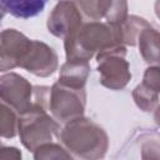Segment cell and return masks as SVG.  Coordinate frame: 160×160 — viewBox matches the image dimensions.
I'll return each instance as SVG.
<instances>
[{"instance_id":"obj_1","label":"cell","mask_w":160,"mask_h":160,"mask_svg":"<svg viewBox=\"0 0 160 160\" xmlns=\"http://www.w3.org/2000/svg\"><path fill=\"white\" fill-rule=\"evenodd\" d=\"M121 26L101 21L84 22L76 32L64 40L66 60L80 59L89 61L95 54L124 45Z\"/></svg>"},{"instance_id":"obj_2","label":"cell","mask_w":160,"mask_h":160,"mask_svg":"<svg viewBox=\"0 0 160 160\" xmlns=\"http://www.w3.org/2000/svg\"><path fill=\"white\" fill-rule=\"evenodd\" d=\"M61 145L80 160H102L109 149L106 131L88 118H79L60 130Z\"/></svg>"},{"instance_id":"obj_3","label":"cell","mask_w":160,"mask_h":160,"mask_svg":"<svg viewBox=\"0 0 160 160\" xmlns=\"http://www.w3.org/2000/svg\"><path fill=\"white\" fill-rule=\"evenodd\" d=\"M60 124L48 114L45 108L32 104L30 111L20 115L19 130L21 144L29 150L35 151L41 145L52 142L54 136H59Z\"/></svg>"},{"instance_id":"obj_4","label":"cell","mask_w":160,"mask_h":160,"mask_svg":"<svg viewBox=\"0 0 160 160\" xmlns=\"http://www.w3.org/2000/svg\"><path fill=\"white\" fill-rule=\"evenodd\" d=\"M126 48L120 45L96 55L100 84L110 90H122L131 80L130 65L125 59Z\"/></svg>"},{"instance_id":"obj_5","label":"cell","mask_w":160,"mask_h":160,"mask_svg":"<svg viewBox=\"0 0 160 160\" xmlns=\"http://www.w3.org/2000/svg\"><path fill=\"white\" fill-rule=\"evenodd\" d=\"M86 105L85 89H72L56 81L50 89L49 110L52 118L61 124H68L84 116Z\"/></svg>"},{"instance_id":"obj_6","label":"cell","mask_w":160,"mask_h":160,"mask_svg":"<svg viewBox=\"0 0 160 160\" xmlns=\"http://www.w3.org/2000/svg\"><path fill=\"white\" fill-rule=\"evenodd\" d=\"M0 98L19 115L30 111L34 104V86L21 75L8 72L0 78Z\"/></svg>"},{"instance_id":"obj_7","label":"cell","mask_w":160,"mask_h":160,"mask_svg":"<svg viewBox=\"0 0 160 160\" xmlns=\"http://www.w3.org/2000/svg\"><path fill=\"white\" fill-rule=\"evenodd\" d=\"M82 15L76 2L59 1L48 18V30L51 35L66 39L82 26Z\"/></svg>"},{"instance_id":"obj_8","label":"cell","mask_w":160,"mask_h":160,"mask_svg":"<svg viewBox=\"0 0 160 160\" xmlns=\"http://www.w3.org/2000/svg\"><path fill=\"white\" fill-rule=\"evenodd\" d=\"M31 39L16 29H5L0 35V70L8 71L20 68L30 49Z\"/></svg>"},{"instance_id":"obj_9","label":"cell","mask_w":160,"mask_h":160,"mask_svg":"<svg viewBox=\"0 0 160 160\" xmlns=\"http://www.w3.org/2000/svg\"><path fill=\"white\" fill-rule=\"evenodd\" d=\"M58 54L52 48L40 40L31 41L30 49L20 64V68L40 78H48L52 75L58 70Z\"/></svg>"},{"instance_id":"obj_10","label":"cell","mask_w":160,"mask_h":160,"mask_svg":"<svg viewBox=\"0 0 160 160\" xmlns=\"http://www.w3.org/2000/svg\"><path fill=\"white\" fill-rule=\"evenodd\" d=\"M90 74V64L86 60L74 59L66 60L65 64L60 68L59 82L72 88V89H85Z\"/></svg>"},{"instance_id":"obj_11","label":"cell","mask_w":160,"mask_h":160,"mask_svg":"<svg viewBox=\"0 0 160 160\" xmlns=\"http://www.w3.org/2000/svg\"><path fill=\"white\" fill-rule=\"evenodd\" d=\"M138 45L145 62L160 66V31L152 28L151 24L148 25L139 34Z\"/></svg>"},{"instance_id":"obj_12","label":"cell","mask_w":160,"mask_h":160,"mask_svg":"<svg viewBox=\"0 0 160 160\" xmlns=\"http://www.w3.org/2000/svg\"><path fill=\"white\" fill-rule=\"evenodd\" d=\"M45 4V1L39 0H2L0 1V8L2 14L9 12L15 18L29 19L40 14Z\"/></svg>"},{"instance_id":"obj_13","label":"cell","mask_w":160,"mask_h":160,"mask_svg":"<svg viewBox=\"0 0 160 160\" xmlns=\"http://www.w3.org/2000/svg\"><path fill=\"white\" fill-rule=\"evenodd\" d=\"M132 99L136 106L145 112L154 111L159 105V94L145 86L142 82L136 85L132 90Z\"/></svg>"},{"instance_id":"obj_14","label":"cell","mask_w":160,"mask_h":160,"mask_svg":"<svg viewBox=\"0 0 160 160\" xmlns=\"http://www.w3.org/2000/svg\"><path fill=\"white\" fill-rule=\"evenodd\" d=\"M18 112L5 102H1L0 111V134L4 139H12L19 130Z\"/></svg>"},{"instance_id":"obj_15","label":"cell","mask_w":160,"mask_h":160,"mask_svg":"<svg viewBox=\"0 0 160 160\" xmlns=\"http://www.w3.org/2000/svg\"><path fill=\"white\" fill-rule=\"evenodd\" d=\"M150 25L145 19L136 16V15H129L126 21L122 24V38H124V45L135 46L138 44L139 34L144 28Z\"/></svg>"},{"instance_id":"obj_16","label":"cell","mask_w":160,"mask_h":160,"mask_svg":"<svg viewBox=\"0 0 160 160\" xmlns=\"http://www.w3.org/2000/svg\"><path fill=\"white\" fill-rule=\"evenodd\" d=\"M80 11L90 19V21H100L106 18L108 11L111 5V0H90V1H78L76 2Z\"/></svg>"},{"instance_id":"obj_17","label":"cell","mask_w":160,"mask_h":160,"mask_svg":"<svg viewBox=\"0 0 160 160\" xmlns=\"http://www.w3.org/2000/svg\"><path fill=\"white\" fill-rule=\"evenodd\" d=\"M34 160H74V158L62 145L49 142L34 151Z\"/></svg>"},{"instance_id":"obj_18","label":"cell","mask_w":160,"mask_h":160,"mask_svg":"<svg viewBox=\"0 0 160 160\" xmlns=\"http://www.w3.org/2000/svg\"><path fill=\"white\" fill-rule=\"evenodd\" d=\"M128 2L124 0H111L110 9L105 18V22L114 26H121L128 19Z\"/></svg>"},{"instance_id":"obj_19","label":"cell","mask_w":160,"mask_h":160,"mask_svg":"<svg viewBox=\"0 0 160 160\" xmlns=\"http://www.w3.org/2000/svg\"><path fill=\"white\" fill-rule=\"evenodd\" d=\"M141 160H160V135H149L141 140Z\"/></svg>"},{"instance_id":"obj_20","label":"cell","mask_w":160,"mask_h":160,"mask_svg":"<svg viewBox=\"0 0 160 160\" xmlns=\"http://www.w3.org/2000/svg\"><path fill=\"white\" fill-rule=\"evenodd\" d=\"M142 84L155 91L156 94H160V66L159 65H151L146 68L144 76H142Z\"/></svg>"},{"instance_id":"obj_21","label":"cell","mask_w":160,"mask_h":160,"mask_svg":"<svg viewBox=\"0 0 160 160\" xmlns=\"http://www.w3.org/2000/svg\"><path fill=\"white\" fill-rule=\"evenodd\" d=\"M0 160H21V151L15 146H2Z\"/></svg>"},{"instance_id":"obj_22","label":"cell","mask_w":160,"mask_h":160,"mask_svg":"<svg viewBox=\"0 0 160 160\" xmlns=\"http://www.w3.org/2000/svg\"><path fill=\"white\" fill-rule=\"evenodd\" d=\"M154 120L156 125L160 128V105H158V108L154 110Z\"/></svg>"},{"instance_id":"obj_23","label":"cell","mask_w":160,"mask_h":160,"mask_svg":"<svg viewBox=\"0 0 160 160\" xmlns=\"http://www.w3.org/2000/svg\"><path fill=\"white\" fill-rule=\"evenodd\" d=\"M154 9H155V15H156V16H158V19L160 20V0L155 2Z\"/></svg>"}]
</instances>
